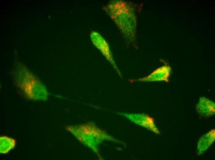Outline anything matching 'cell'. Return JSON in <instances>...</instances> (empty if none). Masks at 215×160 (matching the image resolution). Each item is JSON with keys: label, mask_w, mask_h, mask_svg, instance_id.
Masks as SVG:
<instances>
[{"label": "cell", "mask_w": 215, "mask_h": 160, "mask_svg": "<svg viewBox=\"0 0 215 160\" xmlns=\"http://www.w3.org/2000/svg\"><path fill=\"white\" fill-rule=\"evenodd\" d=\"M16 87L26 98L35 100H46L48 93L43 83L23 66H18L13 74Z\"/></svg>", "instance_id": "2"}, {"label": "cell", "mask_w": 215, "mask_h": 160, "mask_svg": "<svg viewBox=\"0 0 215 160\" xmlns=\"http://www.w3.org/2000/svg\"><path fill=\"white\" fill-rule=\"evenodd\" d=\"M103 9L114 21L126 42L137 48V18L140 6L130 2L114 0Z\"/></svg>", "instance_id": "1"}, {"label": "cell", "mask_w": 215, "mask_h": 160, "mask_svg": "<svg viewBox=\"0 0 215 160\" xmlns=\"http://www.w3.org/2000/svg\"><path fill=\"white\" fill-rule=\"evenodd\" d=\"M91 36L94 45L101 52L120 77L122 78V74L115 62L109 46L107 41L99 34L96 32H92Z\"/></svg>", "instance_id": "3"}, {"label": "cell", "mask_w": 215, "mask_h": 160, "mask_svg": "<svg viewBox=\"0 0 215 160\" xmlns=\"http://www.w3.org/2000/svg\"><path fill=\"white\" fill-rule=\"evenodd\" d=\"M198 114L204 117L212 116L215 113V103L212 100L204 97H200L196 106Z\"/></svg>", "instance_id": "5"}, {"label": "cell", "mask_w": 215, "mask_h": 160, "mask_svg": "<svg viewBox=\"0 0 215 160\" xmlns=\"http://www.w3.org/2000/svg\"><path fill=\"white\" fill-rule=\"evenodd\" d=\"M171 71V67L168 65H165L156 69L147 76L139 78L129 79L128 81L131 83L159 81H164L168 83Z\"/></svg>", "instance_id": "4"}, {"label": "cell", "mask_w": 215, "mask_h": 160, "mask_svg": "<svg viewBox=\"0 0 215 160\" xmlns=\"http://www.w3.org/2000/svg\"><path fill=\"white\" fill-rule=\"evenodd\" d=\"M16 142L15 139L6 136H2L0 137V153L5 154L9 153L15 146Z\"/></svg>", "instance_id": "7"}, {"label": "cell", "mask_w": 215, "mask_h": 160, "mask_svg": "<svg viewBox=\"0 0 215 160\" xmlns=\"http://www.w3.org/2000/svg\"><path fill=\"white\" fill-rule=\"evenodd\" d=\"M215 130L213 129L202 136L197 144V151L199 155L203 153L213 144L215 139Z\"/></svg>", "instance_id": "6"}]
</instances>
